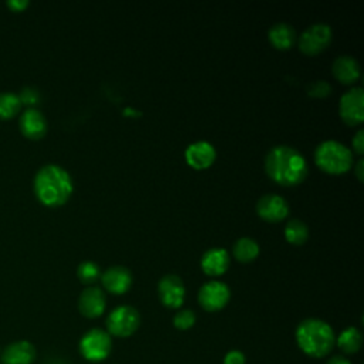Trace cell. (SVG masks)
<instances>
[{"label": "cell", "instance_id": "1", "mask_svg": "<svg viewBox=\"0 0 364 364\" xmlns=\"http://www.w3.org/2000/svg\"><path fill=\"white\" fill-rule=\"evenodd\" d=\"M265 170L270 180L283 187L299 185L309 172L304 157L289 145L273 147L266 155Z\"/></svg>", "mask_w": 364, "mask_h": 364}, {"label": "cell", "instance_id": "2", "mask_svg": "<svg viewBox=\"0 0 364 364\" xmlns=\"http://www.w3.org/2000/svg\"><path fill=\"white\" fill-rule=\"evenodd\" d=\"M33 188L43 205L60 206L69 201L75 187L70 174L63 167L48 164L38 171Z\"/></svg>", "mask_w": 364, "mask_h": 364}, {"label": "cell", "instance_id": "3", "mask_svg": "<svg viewBox=\"0 0 364 364\" xmlns=\"http://www.w3.org/2000/svg\"><path fill=\"white\" fill-rule=\"evenodd\" d=\"M296 341L300 350L313 358L326 357L336 344L330 324L320 319H306L296 329Z\"/></svg>", "mask_w": 364, "mask_h": 364}, {"label": "cell", "instance_id": "4", "mask_svg": "<svg viewBox=\"0 0 364 364\" xmlns=\"http://www.w3.org/2000/svg\"><path fill=\"white\" fill-rule=\"evenodd\" d=\"M316 165L331 175H341L350 171L353 165L351 151L338 141H324L314 151Z\"/></svg>", "mask_w": 364, "mask_h": 364}, {"label": "cell", "instance_id": "5", "mask_svg": "<svg viewBox=\"0 0 364 364\" xmlns=\"http://www.w3.org/2000/svg\"><path fill=\"white\" fill-rule=\"evenodd\" d=\"M141 317L133 306H118L107 317V333L116 337H130L140 327Z\"/></svg>", "mask_w": 364, "mask_h": 364}, {"label": "cell", "instance_id": "6", "mask_svg": "<svg viewBox=\"0 0 364 364\" xmlns=\"http://www.w3.org/2000/svg\"><path fill=\"white\" fill-rule=\"evenodd\" d=\"M79 347L86 360L93 363L103 361L111 353V336L101 329H92L82 337Z\"/></svg>", "mask_w": 364, "mask_h": 364}, {"label": "cell", "instance_id": "7", "mask_svg": "<svg viewBox=\"0 0 364 364\" xmlns=\"http://www.w3.org/2000/svg\"><path fill=\"white\" fill-rule=\"evenodd\" d=\"M333 38L331 28L324 23H316L307 28L299 38V49L306 56H316L327 49Z\"/></svg>", "mask_w": 364, "mask_h": 364}, {"label": "cell", "instance_id": "8", "mask_svg": "<svg viewBox=\"0 0 364 364\" xmlns=\"http://www.w3.org/2000/svg\"><path fill=\"white\" fill-rule=\"evenodd\" d=\"M338 114L344 124L355 127L364 120V93L360 87H353L346 92L338 104Z\"/></svg>", "mask_w": 364, "mask_h": 364}, {"label": "cell", "instance_id": "9", "mask_svg": "<svg viewBox=\"0 0 364 364\" xmlns=\"http://www.w3.org/2000/svg\"><path fill=\"white\" fill-rule=\"evenodd\" d=\"M231 299V290L224 282L212 280L205 283L198 293V302L206 311L222 310Z\"/></svg>", "mask_w": 364, "mask_h": 364}, {"label": "cell", "instance_id": "10", "mask_svg": "<svg viewBox=\"0 0 364 364\" xmlns=\"http://www.w3.org/2000/svg\"><path fill=\"white\" fill-rule=\"evenodd\" d=\"M158 296L165 307L180 309L185 300V286L182 279L177 275H165L158 282Z\"/></svg>", "mask_w": 364, "mask_h": 364}, {"label": "cell", "instance_id": "11", "mask_svg": "<svg viewBox=\"0 0 364 364\" xmlns=\"http://www.w3.org/2000/svg\"><path fill=\"white\" fill-rule=\"evenodd\" d=\"M256 212L263 221L276 224L289 215V205L285 198L275 194H266L258 201Z\"/></svg>", "mask_w": 364, "mask_h": 364}, {"label": "cell", "instance_id": "12", "mask_svg": "<svg viewBox=\"0 0 364 364\" xmlns=\"http://www.w3.org/2000/svg\"><path fill=\"white\" fill-rule=\"evenodd\" d=\"M106 294L97 286H89L79 297V310L87 319L100 317L106 310Z\"/></svg>", "mask_w": 364, "mask_h": 364}, {"label": "cell", "instance_id": "13", "mask_svg": "<svg viewBox=\"0 0 364 364\" xmlns=\"http://www.w3.org/2000/svg\"><path fill=\"white\" fill-rule=\"evenodd\" d=\"M103 286L113 294H124L133 285V275L124 266H111L101 275Z\"/></svg>", "mask_w": 364, "mask_h": 364}, {"label": "cell", "instance_id": "14", "mask_svg": "<svg viewBox=\"0 0 364 364\" xmlns=\"http://www.w3.org/2000/svg\"><path fill=\"white\" fill-rule=\"evenodd\" d=\"M19 127L23 136L31 140H40L48 133L46 117L38 109H26L19 118Z\"/></svg>", "mask_w": 364, "mask_h": 364}, {"label": "cell", "instance_id": "15", "mask_svg": "<svg viewBox=\"0 0 364 364\" xmlns=\"http://www.w3.org/2000/svg\"><path fill=\"white\" fill-rule=\"evenodd\" d=\"M185 160L194 170H206L215 162L216 151L212 144L206 141H198L187 148Z\"/></svg>", "mask_w": 364, "mask_h": 364}, {"label": "cell", "instance_id": "16", "mask_svg": "<svg viewBox=\"0 0 364 364\" xmlns=\"http://www.w3.org/2000/svg\"><path fill=\"white\" fill-rule=\"evenodd\" d=\"M5 364H32L36 360V348L28 340H19L6 347L2 354Z\"/></svg>", "mask_w": 364, "mask_h": 364}, {"label": "cell", "instance_id": "17", "mask_svg": "<svg viewBox=\"0 0 364 364\" xmlns=\"http://www.w3.org/2000/svg\"><path fill=\"white\" fill-rule=\"evenodd\" d=\"M202 270L209 276H221L229 268V255L224 248H212L206 250L201 259Z\"/></svg>", "mask_w": 364, "mask_h": 364}, {"label": "cell", "instance_id": "18", "mask_svg": "<svg viewBox=\"0 0 364 364\" xmlns=\"http://www.w3.org/2000/svg\"><path fill=\"white\" fill-rule=\"evenodd\" d=\"M333 76L341 84H353L360 79V65L351 56H340L333 62Z\"/></svg>", "mask_w": 364, "mask_h": 364}, {"label": "cell", "instance_id": "19", "mask_svg": "<svg viewBox=\"0 0 364 364\" xmlns=\"http://www.w3.org/2000/svg\"><path fill=\"white\" fill-rule=\"evenodd\" d=\"M269 42L279 50H287L296 43V31L287 23H276L269 29Z\"/></svg>", "mask_w": 364, "mask_h": 364}, {"label": "cell", "instance_id": "20", "mask_svg": "<svg viewBox=\"0 0 364 364\" xmlns=\"http://www.w3.org/2000/svg\"><path fill=\"white\" fill-rule=\"evenodd\" d=\"M336 344L344 354H354L363 346V334L357 327H347L336 338Z\"/></svg>", "mask_w": 364, "mask_h": 364}, {"label": "cell", "instance_id": "21", "mask_svg": "<svg viewBox=\"0 0 364 364\" xmlns=\"http://www.w3.org/2000/svg\"><path fill=\"white\" fill-rule=\"evenodd\" d=\"M233 256L242 262V263H249L255 260L259 255V245L255 239L252 238H241L235 242L233 245Z\"/></svg>", "mask_w": 364, "mask_h": 364}, {"label": "cell", "instance_id": "22", "mask_svg": "<svg viewBox=\"0 0 364 364\" xmlns=\"http://www.w3.org/2000/svg\"><path fill=\"white\" fill-rule=\"evenodd\" d=\"M22 103L13 92H0V118H13L21 111Z\"/></svg>", "mask_w": 364, "mask_h": 364}, {"label": "cell", "instance_id": "23", "mask_svg": "<svg viewBox=\"0 0 364 364\" xmlns=\"http://www.w3.org/2000/svg\"><path fill=\"white\" fill-rule=\"evenodd\" d=\"M285 238L293 245H303L309 238L307 225L300 219H292L286 224Z\"/></svg>", "mask_w": 364, "mask_h": 364}, {"label": "cell", "instance_id": "24", "mask_svg": "<svg viewBox=\"0 0 364 364\" xmlns=\"http://www.w3.org/2000/svg\"><path fill=\"white\" fill-rule=\"evenodd\" d=\"M77 276L84 285H93L101 276V270L96 262L84 260L77 268Z\"/></svg>", "mask_w": 364, "mask_h": 364}, {"label": "cell", "instance_id": "25", "mask_svg": "<svg viewBox=\"0 0 364 364\" xmlns=\"http://www.w3.org/2000/svg\"><path fill=\"white\" fill-rule=\"evenodd\" d=\"M197 321V316L189 309H182L174 316V326L178 330H188L191 329Z\"/></svg>", "mask_w": 364, "mask_h": 364}, {"label": "cell", "instance_id": "26", "mask_svg": "<svg viewBox=\"0 0 364 364\" xmlns=\"http://www.w3.org/2000/svg\"><path fill=\"white\" fill-rule=\"evenodd\" d=\"M18 96H19L22 106L25 104V106H28V109H35V106L39 104V101H40V92L32 86L23 87Z\"/></svg>", "mask_w": 364, "mask_h": 364}, {"label": "cell", "instance_id": "27", "mask_svg": "<svg viewBox=\"0 0 364 364\" xmlns=\"http://www.w3.org/2000/svg\"><path fill=\"white\" fill-rule=\"evenodd\" d=\"M306 92L311 97L323 99V97H326V96H329L331 93V86L327 82H324V80H316V82L310 83L306 87Z\"/></svg>", "mask_w": 364, "mask_h": 364}, {"label": "cell", "instance_id": "28", "mask_svg": "<svg viewBox=\"0 0 364 364\" xmlns=\"http://www.w3.org/2000/svg\"><path fill=\"white\" fill-rule=\"evenodd\" d=\"M224 364H245V354L239 350H232L225 355Z\"/></svg>", "mask_w": 364, "mask_h": 364}, {"label": "cell", "instance_id": "29", "mask_svg": "<svg viewBox=\"0 0 364 364\" xmlns=\"http://www.w3.org/2000/svg\"><path fill=\"white\" fill-rule=\"evenodd\" d=\"M351 145H353V150L361 155L364 153V131L363 130H358L355 133V136L353 137V141H351Z\"/></svg>", "mask_w": 364, "mask_h": 364}, {"label": "cell", "instance_id": "30", "mask_svg": "<svg viewBox=\"0 0 364 364\" xmlns=\"http://www.w3.org/2000/svg\"><path fill=\"white\" fill-rule=\"evenodd\" d=\"M6 5L15 12H22L29 6V0H8Z\"/></svg>", "mask_w": 364, "mask_h": 364}, {"label": "cell", "instance_id": "31", "mask_svg": "<svg viewBox=\"0 0 364 364\" xmlns=\"http://www.w3.org/2000/svg\"><path fill=\"white\" fill-rule=\"evenodd\" d=\"M355 175H357L358 181L363 182V180H364V161L363 160H358V162L355 165Z\"/></svg>", "mask_w": 364, "mask_h": 364}, {"label": "cell", "instance_id": "32", "mask_svg": "<svg viewBox=\"0 0 364 364\" xmlns=\"http://www.w3.org/2000/svg\"><path fill=\"white\" fill-rule=\"evenodd\" d=\"M326 364H351L347 358H344V357H340V355H336V357H333V358H330Z\"/></svg>", "mask_w": 364, "mask_h": 364}]
</instances>
